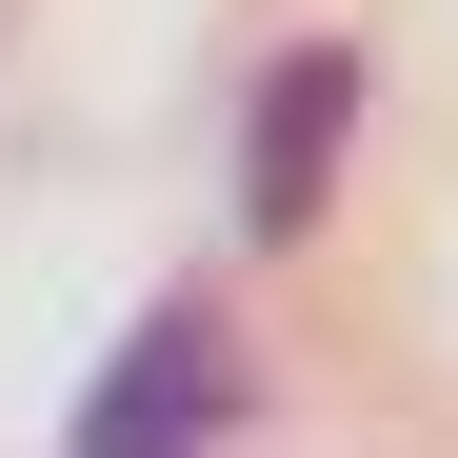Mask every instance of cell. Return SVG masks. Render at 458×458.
Returning <instances> with one entry per match:
<instances>
[{"label": "cell", "mask_w": 458, "mask_h": 458, "mask_svg": "<svg viewBox=\"0 0 458 458\" xmlns=\"http://www.w3.org/2000/svg\"><path fill=\"white\" fill-rule=\"evenodd\" d=\"M219 419H240V339H219V299H160V319H140L100 378H81V458H199Z\"/></svg>", "instance_id": "1"}, {"label": "cell", "mask_w": 458, "mask_h": 458, "mask_svg": "<svg viewBox=\"0 0 458 458\" xmlns=\"http://www.w3.org/2000/svg\"><path fill=\"white\" fill-rule=\"evenodd\" d=\"M339 120H359V60H339V40H299L279 81H259V160H240V219H259V240H299V219H319Z\"/></svg>", "instance_id": "2"}]
</instances>
